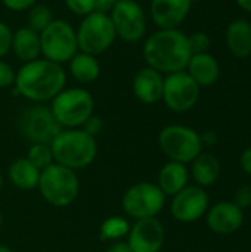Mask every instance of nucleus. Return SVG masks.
I'll return each mask as SVG.
<instances>
[{
  "instance_id": "f704fd0d",
  "label": "nucleus",
  "mask_w": 251,
  "mask_h": 252,
  "mask_svg": "<svg viewBox=\"0 0 251 252\" xmlns=\"http://www.w3.org/2000/svg\"><path fill=\"white\" fill-rule=\"evenodd\" d=\"M118 1L120 0H95V12L109 15V12L115 7Z\"/></svg>"
},
{
  "instance_id": "9b49d317",
  "label": "nucleus",
  "mask_w": 251,
  "mask_h": 252,
  "mask_svg": "<svg viewBox=\"0 0 251 252\" xmlns=\"http://www.w3.org/2000/svg\"><path fill=\"white\" fill-rule=\"evenodd\" d=\"M200 86L186 71H179L164 77L163 97L166 106L178 114L191 111L200 99Z\"/></svg>"
},
{
  "instance_id": "0eeeda50",
  "label": "nucleus",
  "mask_w": 251,
  "mask_h": 252,
  "mask_svg": "<svg viewBox=\"0 0 251 252\" xmlns=\"http://www.w3.org/2000/svg\"><path fill=\"white\" fill-rule=\"evenodd\" d=\"M75 34L78 50L93 56L107 52L117 38L109 15L101 12H92L83 16Z\"/></svg>"
},
{
  "instance_id": "39448f33",
  "label": "nucleus",
  "mask_w": 251,
  "mask_h": 252,
  "mask_svg": "<svg viewBox=\"0 0 251 252\" xmlns=\"http://www.w3.org/2000/svg\"><path fill=\"white\" fill-rule=\"evenodd\" d=\"M49 108L62 128H80L93 115L95 99L86 89L71 87L58 93Z\"/></svg>"
},
{
  "instance_id": "7ed1b4c3",
  "label": "nucleus",
  "mask_w": 251,
  "mask_h": 252,
  "mask_svg": "<svg viewBox=\"0 0 251 252\" xmlns=\"http://www.w3.org/2000/svg\"><path fill=\"white\" fill-rule=\"evenodd\" d=\"M50 149L56 164L74 171L89 167L98 155L96 139L81 128H62L52 140Z\"/></svg>"
},
{
  "instance_id": "2f4dec72",
  "label": "nucleus",
  "mask_w": 251,
  "mask_h": 252,
  "mask_svg": "<svg viewBox=\"0 0 251 252\" xmlns=\"http://www.w3.org/2000/svg\"><path fill=\"white\" fill-rule=\"evenodd\" d=\"M12 37H13V32L9 28V25H6L4 22H0V59L10 50Z\"/></svg>"
},
{
  "instance_id": "ea45409f",
  "label": "nucleus",
  "mask_w": 251,
  "mask_h": 252,
  "mask_svg": "<svg viewBox=\"0 0 251 252\" xmlns=\"http://www.w3.org/2000/svg\"><path fill=\"white\" fill-rule=\"evenodd\" d=\"M1 226H3V213L0 210V229H1Z\"/></svg>"
},
{
  "instance_id": "4be33fe9",
  "label": "nucleus",
  "mask_w": 251,
  "mask_h": 252,
  "mask_svg": "<svg viewBox=\"0 0 251 252\" xmlns=\"http://www.w3.org/2000/svg\"><path fill=\"white\" fill-rule=\"evenodd\" d=\"M191 164V176L197 182V186L207 188L217 182L220 176V162L213 154L201 152Z\"/></svg>"
},
{
  "instance_id": "6ab92c4d",
  "label": "nucleus",
  "mask_w": 251,
  "mask_h": 252,
  "mask_svg": "<svg viewBox=\"0 0 251 252\" xmlns=\"http://www.w3.org/2000/svg\"><path fill=\"white\" fill-rule=\"evenodd\" d=\"M226 46L232 56L246 59L251 55V22L238 18L226 28Z\"/></svg>"
},
{
  "instance_id": "f3484780",
  "label": "nucleus",
  "mask_w": 251,
  "mask_h": 252,
  "mask_svg": "<svg viewBox=\"0 0 251 252\" xmlns=\"http://www.w3.org/2000/svg\"><path fill=\"white\" fill-rule=\"evenodd\" d=\"M164 77L154 68L145 66L136 71L132 80V89L136 99L145 105H154L163 97Z\"/></svg>"
},
{
  "instance_id": "5701e85b",
  "label": "nucleus",
  "mask_w": 251,
  "mask_h": 252,
  "mask_svg": "<svg viewBox=\"0 0 251 252\" xmlns=\"http://www.w3.org/2000/svg\"><path fill=\"white\" fill-rule=\"evenodd\" d=\"M70 65V72L72 78L80 83V84H90L99 78L101 74V63L96 56L84 53V52H77L71 61L68 62Z\"/></svg>"
},
{
  "instance_id": "ddd939ff",
  "label": "nucleus",
  "mask_w": 251,
  "mask_h": 252,
  "mask_svg": "<svg viewBox=\"0 0 251 252\" xmlns=\"http://www.w3.org/2000/svg\"><path fill=\"white\" fill-rule=\"evenodd\" d=\"M172 198L170 213L180 223H194L209 210V195L200 186H186Z\"/></svg>"
},
{
  "instance_id": "a19ab883",
  "label": "nucleus",
  "mask_w": 251,
  "mask_h": 252,
  "mask_svg": "<svg viewBox=\"0 0 251 252\" xmlns=\"http://www.w3.org/2000/svg\"><path fill=\"white\" fill-rule=\"evenodd\" d=\"M1 188H3V177H1V173H0V192H1Z\"/></svg>"
},
{
  "instance_id": "bb28decb",
  "label": "nucleus",
  "mask_w": 251,
  "mask_h": 252,
  "mask_svg": "<svg viewBox=\"0 0 251 252\" xmlns=\"http://www.w3.org/2000/svg\"><path fill=\"white\" fill-rule=\"evenodd\" d=\"M52 21V9L46 4H34L28 12V27L37 32H41Z\"/></svg>"
},
{
  "instance_id": "7c9ffc66",
  "label": "nucleus",
  "mask_w": 251,
  "mask_h": 252,
  "mask_svg": "<svg viewBox=\"0 0 251 252\" xmlns=\"http://www.w3.org/2000/svg\"><path fill=\"white\" fill-rule=\"evenodd\" d=\"M15 71L13 68L4 62L3 59H0V89H6L15 84Z\"/></svg>"
},
{
  "instance_id": "473e14b6",
  "label": "nucleus",
  "mask_w": 251,
  "mask_h": 252,
  "mask_svg": "<svg viewBox=\"0 0 251 252\" xmlns=\"http://www.w3.org/2000/svg\"><path fill=\"white\" fill-rule=\"evenodd\" d=\"M234 204L241 208V210H246V208H250L251 207V186L250 185H244L241 188H238V190L235 192V196H234Z\"/></svg>"
},
{
  "instance_id": "6e6552de",
  "label": "nucleus",
  "mask_w": 251,
  "mask_h": 252,
  "mask_svg": "<svg viewBox=\"0 0 251 252\" xmlns=\"http://www.w3.org/2000/svg\"><path fill=\"white\" fill-rule=\"evenodd\" d=\"M166 195L161 189L151 182H138L132 185L121 198L124 214L136 220L157 217L166 205Z\"/></svg>"
},
{
  "instance_id": "2eb2a0df",
  "label": "nucleus",
  "mask_w": 251,
  "mask_h": 252,
  "mask_svg": "<svg viewBox=\"0 0 251 252\" xmlns=\"http://www.w3.org/2000/svg\"><path fill=\"white\" fill-rule=\"evenodd\" d=\"M192 0H151L149 15L158 30H175L188 18Z\"/></svg>"
},
{
  "instance_id": "c756f323",
  "label": "nucleus",
  "mask_w": 251,
  "mask_h": 252,
  "mask_svg": "<svg viewBox=\"0 0 251 252\" xmlns=\"http://www.w3.org/2000/svg\"><path fill=\"white\" fill-rule=\"evenodd\" d=\"M84 133H87L89 136H92V137H98L101 133H102V130H104V121H102V118L101 117H98V115H90L87 120H86V123L80 127Z\"/></svg>"
},
{
  "instance_id": "a211bd4d",
  "label": "nucleus",
  "mask_w": 251,
  "mask_h": 252,
  "mask_svg": "<svg viewBox=\"0 0 251 252\" xmlns=\"http://www.w3.org/2000/svg\"><path fill=\"white\" fill-rule=\"evenodd\" d=\"M185 71L200 87L213 86L220 77V65L209 52L192 55Z\"/></svg>"
},
{
  "instance_id": "aec40b11",
  "label": "nucleus",
  "mask_w": 251,
  "mask_h": 252,
  "mask_svg": "<svg viewBox=\"0 0 251 252\" xmlns=\"http://www.w3.org/2000/svg\"><path fill=\"white\" fill-rule=\"evenodd\" d=\"M189 182V170L185 164L169 161L166 162L158 173L157 186L166 196H175L182 189L188 186Z\"/></svg>"
},
{
  "instance_id": "c9c22d12",
  "label": "nucleus",
  "mask_w": 251,
  "mask_h": 252,
  "mask_svg": "<svg viewBox=\"0 0 251 252\" xmlns=\"http://www.w3.org/2000/svg\"><path fill=\"white\" fill-rule=\"evenodd\" d=\"M240 165L244 170V173H247L249 176H251V146L247 148L240 158Z\"/></svg>"
},
{
  "instance_id": "412c9836",
  "label": "nucleus",
  "mask_w": 251,
  "mask_h": 252,
  "mask_svg": "<svg viewBox=\"0 0 251 252\" xmlns=\"http://www.w3.org/2000/svg\"><path fill=\"white\" fill-rule=\"evenodd\" d=\"M15 56L25 62H31L40 58L41 46H40V32L31 30L30 27L18 28L12 37V47Z\"/></svg>"
},
{
  "instance_id": "c85d7f7f",
  "label": "nucleus",
  "mask_w": 251,
  "mask_h": 252,
  "mask_svg": "<svg viewBox=\"0 0 251 252\" xmlns=\"http://www.w3.org/2000/svg\"><path fill=\"white\" fill-rule=\"evenodd\" d=\"M68 10H71L74 15L86 16L92 12H95V0H64Z\"/></svg>"
},
{
  "instance_id": "e433bc0d",
  "label": "nucleus",
  "mask_w": 251,
  "mask_h": 252,
  "mask_svg": "<svg viewBox=\"0 0 251 252\" xmlns=\"http://www.w3.org/2000/svg\"><path fill=\"white\" fill-rule=\"evenodd\" d=\"M105 252H132L127 241H115L108 245Z\"/></svg>"
},
{
  "instance_id": "1a4fd4ad",
  "label": "nucleus",
  "mask_w": 251,
  "mask_h": 252,
  "mask_svg": "<svg viewBox=\"0 0 251 252\" xmlns=\"http://www.w3.org/2000/svg\"><path fill=\"white\" fill-rule=\"evenodd\" d=\"M40 46L44 59L59 65L70 62L78 52L75 30L65 19H53L40 32Z\"/></svg>"
},
{
  "instance_id": "f03ea898",
  "label": "nucleus",
  "mask_w": 251,
  "mask_h": 252,
  "mask_svg": "<svg viewBox=\"0 0 251 252\" xmlns=\"http://www.w3.org/2000/svg\"><path fill=\"white\" fill-rule=\"evenodd\" d=\"M142 55L146 66L169 75L185 71L192 52L188 35L179 28H175L152 32L143 43Z\"/></svg>"
},
{
  "instance_id": "423d86ee",
  "label": "nucleus",
  "mask_w": 251,
  "mask_h": 252,
  "mask_svg": "<svg viewBox=\"0 0 251 252\" xmlns=\"http://www.w3.org/2000/svg\"><path fill=\"white\" fill-rule=\"evenodd\" d=\"M158 146L170 161L186 165L201 154L203 140L194 128L180 124H172L166 126L160 131Z\"/></svg>"
},
{
  "instance_id": "b1692460",
  "label": "nucleus",
  "mask_w": 251,
  "mask_h": 252,
  "mask_svg": "<svg viewBox=\"0 0 251 252\" xmlns=\"http://www.w3.org/2000/svg\"><path fill=\"white\" fill-rule=\"evenodd\" d=\"M10 183L21 190H33L38 185L40 170H37L27 158H16L7 168Z\"/></svg>"
},
{
  "instance_id": "9d476101",
  "label": "nucleus",
  "mask_w": 251,
  "mask_h": 252,
  "mask_svg": "<svg viewBox=\"0 0 251 252\" xmlns=\"http://www.w3.org/2000/svg\"><path fill=\"white\" fill-rule=\"evenodd\" d=\"M18 130L24 139L33 143L50 145L62 130L49 106L36 103L24 109L18 118Z\"/></svg>"
},
{
  "instance_id": "58836bf2",
  "label": "nucleus",
  "mask_w": 251,
  "mask_h": 252,
  "mask_svg": "<svg viewBox=\"0 0 251 252\" xmlns=\"http://www.w3.org/2000/svg\"><path fill=\"white\" fill-rule=\"evenodd\" d=\"M0 252H13V251H12L7 245H1V244H0Z\"/></svg>"
},
{
  "instance_id": "72a5a7b5",
  "label": "nucleus",
  "mask_w": 251,
  "mask_h": 252,
  "mask_svg": "<svg viewBox=\"0 0 251 252\" xmlns=\"http://www.w3.org/2000/svg\"><path fill=\"white\" fill-rule=\"evenodd\" d=\"M1 3L9 10L22 12V10L31 9L37 3V0H1Z\"/></svg>"
},
{
  "instance_id": "cd10ccee",
  "label": "nucleus",
  "mask_w": 251,
  "mask_h": 252,
  "mask_svg": "<svg viewBox=\"0 0 251 252\" xmlns=\"http://www.w3.org/2000/svg\"><path fill=\"white\" fill-rule=\"evenodd\" d=\"M188 43H189L192 55H195V53H206V52H209L212 40H210V37L206 32L197 31V32H192L191 35H188Z\"/></svg>"
},
{
  "instance_id": "4c0bfd02",
  "label": "nucleus",
  "mask_w": 251,
  "mask_h": 252,
  "mask_svg": "<svg viewBox=\"0 0 251 252\" xmlns=\"http://www.w3.org/2000/svg\"><path fill=\"white\" fill-rule=\"evenodd\" d=\"M235 1H237V4H238L243 10L251 13V0H235Z\"/></svg>"
},
{
  "instance_id": "dca6fc26",
  "label": "nucleus",
  "mask_w": 251,
  "mask_h": 252,
  "mask_svg": "<svg viewBox=\"0 0 251 252\" xmlns=\"http://www.w3.org/2000/svg\"><path fill=\"white\" fill-rule=\"evenodd\" d=\"M244 223L243 210L234 202L222 201L207 210V226L217 235L235 233Z\"/></svg>"
},
{
  "instance_id": "393cba45",
  "label": "nucleus",
  "mask_w": 251,
  "mask_h": 252,
  "mask_svg": "<svg viewBox=\"0 0 251 252\" xmlns=\"http://www.w3.org/2000/svg\"><path fill=\"white\" fill-rule=\"evenodd\" d=\"M130 226L132 224L126 217L111 216L101 223L99 239L102 242H109V244L115 241H123L124 238H127Z\"/></svg>"
},
{
  "instance_id": "20e7f679",
  "label": "nucleus",
  "mask_w": 251,
  "mask_h": 252,
  "mask_svg": "<svg viewBox=\"0 0 251 252\" xmlns=\"http://www.w3.org/2000/svg\"><path fill=\"white\" fill-rule=\"evenodd\" d=\"M37 189L49 205L65 208L77 199L80 182L74 170L53 162L40 171Z\"/></svg>"
},
{
  "instance_id": "4468645a",
  "label": "nucleus",
  "mask_w": 251,
  "mask_h": 252,
  "mask_svg": "<svg viewBox=\"0 0 251 252\" xmlns=\"http://www.w3.org/2000/svg\"><path fill=\"white\" fill-rule=\"evenodd\" d=\"M164 241L166 230L157 217L136 220L127 235V244L132 252H160Z\"/></svg>"
},
{
  "instance_id": "f257e3e1",
  "label": "nucleus",
  "mask_w": 251,
  "mask_h": 252,
  "mask_svg": "<svg viewBox=\"0 0 251 252\" xmlns=\"http://www.w3.org/2000/svg\"><path fill=\"white\" fill-rule=\"evenodd\" d=\"M67 72L62 65L38 58L25 62L15 74V90L22 97L34 102L44 103L52 100L58 93L65 89Z\"/></svg>"
},
{
  "instance_id": "f8f14e48",
  "label": "nucleus",
  "mask_w": 251,
  "mask_h": 252,
  "mask_svg": "<svg viewBox=\"0 0 251 252\" xmlns=\"http://www.w3.org/2000/svg\"><path fill=\"white\" fill-rule=\"evenodd\" d=\"M115 34L126 43H136L146 32V16L142 6L135 0H120L109 12Z\"/></svg>"
},
{
  "instance_id": "a878e982",
  "label": "nucleus",
  "mask_w": 251,
  "mask_h": 252,
  "mask_svg": "<svg viewBox=\"0 0 251 252\" xmlns=\"http://www.w3.org/2000/svg\"><path fill=\"white\" fill-rule=\"evenodd\" d=\"M25 158L40 171L55 162L50 145H46V143H33Z\"/></svg>"
}]
</instances>
